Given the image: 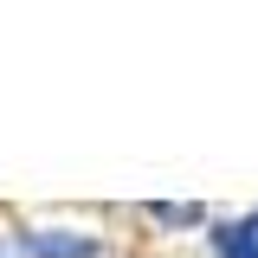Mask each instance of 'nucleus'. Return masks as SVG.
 <instances>
[{"mask_svg":"<svg viewBox=\"0 0 258 258\" xmlns=\"http://www.w3.org/2000/svg\"><path fill=\"white\" fill-rule=\"evenodd\" d=\"M161 226H200V207H174V200H161V207H149Z\"/></svg>","mask_w":258,"mask_h":258,"instance_id":"obj_3","label":"nucleus"},{"mask_svg":"<svg viewBox=\"0 0 258 258\" xmlns=\"http://www.w3.org/2000/svg\"><path fill=\"white\" fill-rule=\"evenodd\" d=\"M245 232H252V239H258V213H252V220H245Z\"/></svg>","mask_w":258,"mask_h":258,"instance_id":"obj_4","label":"nucleus"},{"mask_svg":"<svg viewBox=\"0 0 258 258\" xmlns=\"http://www.w3.org/2000/svg\"><path fill=\"white\" fill-rule=\"evenodd\" d=\"M7 252H20V258H97V239L58 232V226H26V232H13Z\"/></svg>","mask_w":258,"mask_h":258,"instance_id":"obj_1","label":"nucleus"},{"mask_svg":"<svg viewBox=\"0 0 258 258\" xmlns=\"http://www.w3.org/2000/svg\"><path fill=\"white\" fill-rule=\"evenodd\" d=\"M0 258H7V245H0Z\"/></svg>","mask_w":258,"mask_h":258,"instance_id":"obj_5","label":"nucleus"},{"mask_svg":"<svg viewBox=\"0 0 258 258\" xmlns=\"http://www.w3.org/2000/svg\"><path fill=\"white\" fill-rule=\"evenodd\" d=\"M213 252L220 258H258V239L245 232V220L239 226H213Z\"/></svg>","mask_w":258,"mask_h":258,"instance_id":"obj_2","label":"nucleus"}]
</instances>
